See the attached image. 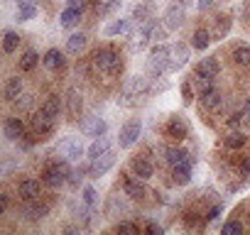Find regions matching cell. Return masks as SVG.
<instances>
[{
	"instance_id": "d6a6232c",
	"label": "cell",
	"mask_w": 250,
	"mask_h": 235,
	"mask_svg": "<svg viewBox=\"0 0 250 235\" xmlns=\"http://www.w3.org/2000/svg\"><path fill=\"white\" fill-rule=\"evenodd\" d=\"M191 86H194V91L201 96V93H206V91H211V88H213V78H208V76H204V74H196V71H194V76H191Z\"/></svg>"
},
{
	"instance_id": "8d00e7d4",
	"label": "cell",
	"mask_w": 250,
	"mask_h": 235,
	"mask_svg": "<svg viewBox=\"0 0 250 235\" xmlns=\"http://www.w3.org/2000/svg\"><path fill=\"white\" fill-rule=\"evenodd\" d=\"M233 61L240 66H250V47H235L233 49Z\"/></svg>"
},
{
	"instance_id": "8992f818",
	"label": "cell",
	"mask_w": 250,
	"mask_h": 235,
	"mask_svg": "<svg viewBox=\"0 0 250 235\" xmlns=\"http://www.w3.org/2000/svg\"><path fill=\"white\" fill-rule=\"evenodd\" d=\"M140 133H143V123L140 120H128L123 128H120V135H118V142L120 147H133L138 140H140Z\"/></svg>"
},
{
	"instance_id": "9a60e30c",
	"label": "cell",
	"mask_w": 250,
	"mask_h": 235,
	"mask_svg": "<svg viewBox=\"0 0 250 235\" xmlns=\"http://www.w3.org/2000/svg\"><path fill=\"white\" fill-rule=\"evenodd\" d=\"M52 130H54V118H49V115H44V113L40 110V115L32 118V133H35L37 137H44V135H49Z\"/></svg>"
},
{
	"instance_id": "4fadbf2b",
	"label": "cell",
	"mask_w": 250,
	"mask_h": 235,
	"mask_svg": "<svg viewBox=\"0 0 250 235\" xmlns=\"http://www.w3.org/2000/svg\"><path fill=\"white\" fill-rule=\"evenodd\" d=\"M81 110H83V98L76 88H69L66 91V113L71 120H79L81 118Z\"/></svg>"
},
{
	"instance_id": "bcb514c9",
	"label": "cell",
	"mask_w": 250,
	"mask_h": 235,
	"mask_svg": "<svg viewBox=\"0 0 250 235\" xmlns=\"http://www.w3.org/2000/svg\"><path fill=\"white\" fill-rule=\"evenodd\" d=\"M66 8H74V10H83V8H86V0H66Z\"/></svg>"
},
{
	"instance_id": "ab89813d",
	"label": "cell",
	"mask_w": 250,
	"mask_h": 235,
	"mask_svg": "<svg viewBox=\"0 0 250 235\" xmlns=\"http://www.w3.org/2000/svg\"><path fill=\"white\" fill-rule=\"evenodd\" d=\"M37 15V8L35 5H20L18 8V20L20 22H27V20H32Z\"/></svg>"
},
{
	"instance_id": "8fae6325",
	"label": "cell",
	"mask_w": 250,
	"mask_h": 235,
	"mask_svg": "<svg viewBox=\"0 0 250 235\" xmlns=\"http://www.w3.org/2000/svg\"><path fill=\"white\" fill-rule=\"evenodd\" d=\"M3 133L10 142H20L25 137V123L20 120V118H5L3 123Z\"/></svg>"
},
{
	"instance_id": "52a82bcc",
	"label": "cell",
	"mask_w": 250,
	"mask_h": 235,
	"mask_svg": "<svg viewBox=\"0 0 250 235\" xmlns=\"http://www.w3.org/2000/svg\"><path fill=\"white\" fill-rule=\"evenodd\" d=\"M86 150H88V147H83L79 137H66V140H62V142H59V152H62V155H64V159H69V162L81 159V157L86 155Z\"/></svg>"
},
{
	"instance_id": "7c38bea8",
	"label": "cell",
	"mask_w": 250,
	"mask_h": 235,
	"mask_svg": "<svg viewBox=\"0 0 250 235\" xmlns=\"http://www.w3.org/2000/svg\"><path fill=\"white\" fill-rule=\"evenodd\" d=\"M167 135L174 140H184L189 135V123L184 120V115H172L167 123Z\"/></svg>"
},
{
	"instance_id": "d6986e66",
	"label": "cell",
	"mask_w": 250,
	"mask_h": 235,
	"mask_svg": "<svg viewBox=\"0 0 250 235\" xmlns=\"http://www.w3.org/2000/svg\"><path fill=\"white\" fill-rule=\"evenodd\" d=\"M108 150H110V140H108L105 135H101V137H93V142H91L88 150H86V157H88V159H96V157L105 155Z\"/></svg>"
},
{
	"instance_id": "e575fe53",
	"label": "cell",
	"mask_w": 250,
	"mask_h": 235,
	"mask_svg": "<svg viewBox=\"0 0 250 235\" xmlns=\"http://www.w3.org/2000/svg\"><path fill=\"white\" fill-rule=\"evenodd\" d=\"M37 64H40V54H37L35 49H27V52L20 57V71H32Z\"/></svg>"
},
{
	"instance_id": "5b68a950",
	"label": "cell",
	"mask_w": 250,
	"mask_h": 235,
	"mask_svg": "<svg viewBox=\"0 0 250 235\" xmlns=\"http://www.w3.org/2000/svg\"><path fill=\"white\" fill-rule=\"evenodd\" d=\"M47 213H49V203H44V201H40V198L25 201V203L20 206V215H22L25 220H30V223H37V220H42Z\"/></svg>"
},
{
	"instance_id": "74e56055",
	"label": "cell",
	"mask_w": 250,
	"mask_h": 235,
	"mask_svg": "<svg viewBox=\"0 0 250 235\" xmlns=\"http://www.w3.org/2000/svg\"><path fill=\"white\" fill-rule=\"evenodd\" d=\"M133 18H135L138 22H150V20H155V18H152V5H138V8L133 10Z\"/></svg>"
},
{
	"instance_id": "30bf717a",
	"label": "cell",
	"mask_w": 250,
	"mask_h": 235,
	"mask_svg": "<svg viewBox=\"0 0 250 235\" xmlns=\"http://www.w3.org/2000/svg\"><path fill=\"white\" fill-rule=\"evenodd\" d=\"M105 130H108L105 120H103V118H96V115L86 118V120L81 123V133L86 137H101V135H105Z\"/></svg>"
},
{
	"instance_id": "7bdbcfd3",
	"label": "cell",
	"mask_w": 250,
	"mask_h": 235,
	"mask_svg": "<svg viewBox=\"0 0 250 235\" xmlns=\"http://www.w3.org/2000/svg\"><path fill=\"white\" fill-rule=\"evenodd\" d=\"M123 3H125V0H108V3L101 8V15H110V13L120 10V8H123Z\"/></svg>"
},
{
	"instance_id": "7dc6e473",
	"label": "cell",
	"mask_w": 250,
	"mask_h": 235,
	"mask_svg": "<svg viewBox=\"0 0 250 235\" xmlns=\"http://www.w3.org/2000/svg\"><path fill=\"white\" fill-rule=\"evenodd\" d=\"M8 206H10V196L8 194H0V213H5Z\"/></svg>"
},
{
	"instance_id": "7a4b0ae2",
	"label": "cell",
	"mask_w": 250,
	"mask_h": 235,
	"mask_svg": "<svg viewBox=\"0 0 250 235\" xmlns=\"http://www.w3.org/2000/svg\"><path fill=\"white\" fill-rule=\"evenodd\" d=\"M169 61H172V49L167 44H155L150 49V59H147V74L152 78H160L165 71H169Z\"/></svg>"
},
{
	"instance_id": "3957f363",
	"label": "cell",
	"mask_w": 250,
	"mask_h": 235,
	"mask_svg": "<svg viewBox=\"0 0 250 235\" xmlns=\"http://www.w3.org/2000/svg\"><path fill=\"white\" fill-rule=\"evenodd\" d=\"M71 167H69V159H62V162H49L47 167H44V172H42V181L47 184V186H62V184H66L69 179H71Z\"/></svg>"
},
{
	"instance_id": "2e32d148",
	"label": "cell",
	"mask_w": 250,
	"mask_h": 235,
	"mask_svg": "<svg viewBox=\"0 0 250 235\" xmlns=\"http://www.w3.org/2000/svg\"><path fill=\"white\" fill-rule=\"evenodd\" d=\"M123 189H125V194H128L130 198H143L147 194V189H145V184H143L140 176H125Z\"/></svg>"
},
{
	"instance_id": "ffe728a7",
	"label": "cell",
	"mask_w": 250,
	"mask_h": 235,
	"mask_svg": "<svg viewBox=\"0 0 250 235\" xmlns=\"http://www.w3.org/2000/svg\"><path fill=\"white\" fill-rule=\"evenodd\" d=\"M120 213H128V203H125L123 196H118V194L108 196V201H105V215L115 218V215H120Z\"/></svg>"
},
{
	"instance_id": "ac0fdd59",
	"label": "cell",
	"mask_w": 250,
	"mask_h": 235,
	"mask_svg": "<svg viewBox=\"0 0 250 235\" xmlns=\"http://www.w3.org/2000/svg\"><path fill=\"white\" fill-rule=\"evenodd\" d=\"M194 71H196V74H204V76H208V78H216L218 71H221V64H218L216 57H206V59H201V61L196 64Z\"/></svg>"
},
{
	"instance_id": "b9f144b4",
	"label": "cell",
	"mask_w": 250,
	"mask_h": 235,
	"mask_svg": "<svg viewBox=\"0 0 250 235\" xmlns=\"http://www.w3.org/2000/svg\"><path fill=\"white\" fill-rule=\"evenodd\" d=\"M96 198H98L96 196V189L93 186H83V206L86 208H93L96 206Z\"/></svg>"
},
{
	"instance_id": "f907efd6",
	"label": "cell",
	"mask_w": 250,
	"mask_h": 235,
	"mask_svg": "<svg viewBox=\"0 0 250 235\" xmlns=\"http://www.w3.org/2000/svg\"><path fill=\"white\" fill-rule=\"evenodd\" d=\"M240 169H243V174H245V176H250V157H243V164H240Z\"/></svg>"
},
{
	"instance_id": "681fc988",
	"label": "cell",
	"mask_w": 250,
	"mask_h": 235,
	"mask_svg": "<svg viewBox=\"0 0 250 235\" xmlns=\"http://www.w3.org/2000/svg\"><path fill=\"white\" fill-rule=\"evenodd\" d=\"M211 5H213V0H196V8H199V10H204V13H206V10H211Z\"/></svg>"
},
{
	"instance_id": "44dd1931",
	"label": "cell",
	"mask_w": 250,
	"mask_h": 235,
	"mask_svg": "<svg viewBox=\"0 0 250 235\" xmlns=\"http://www.w3.org/2000/svg\"><path fill=\"white\" fill-rule=\"evenodd\" d=\"M201 105H204L206 110H218V108H223V96H221V91H216V86H213L211 91L201 93Z\"/></svg>"
},
{
	"instance_id": "277c9868",
	"label": "cell",
	"mask_w": 250,
	"mask_h": 235,
	"mask_svg": "<svg viewBox=\"0 0 250 235\" xmlns=\"http://www.w3.org/2000/svg\"><path fill=\"white\" fill-rule=\"evenodd\" d=\"M93 64L98 66V71L110 74V76H113V74H118V71L123 69V61H120L118 52H113V49H101V52H96Z\"/></svg>"
},
{
	"instance_id": "db71d44e",
	"label": "cell",
	"mask_w": 250,
	"mask_h": 235,
	"mask_svg": "<svg viewBox=\"0 0 250 235\" xmlns=\"http://www.w3.org/2000/svg\"><path fill=\"white\" fill-rule=\"evenodd\" d=\"M177 3H182V5H184V8H189V5H191V3H194V0H177Z\"/></svg>"
},
{
	"instance_id": "c3c4849f",
	"label": "cell",
	"mask_w": 250,
	"mask_h": 235,
	"mask_svg": "<svg viewBox=\"0 0 250 235\" xmlns=\"http://www.w3.org/2000/svg\"><path fill=\"white\" fill-rule=\"evenodd\" d=\"M118 230H138V223H128V220H120Z\"/></svg>"
},
{
	"instance_id": "d4e9b609",
	"label": "cell",
	"mask_w": 250,
	"mask_h": 235,
	"mask_svg": "<svg viewBox=\"0 0 250 235\" xmlns=\"http://www.w3.org/2000/svg\"><path fill=\"white\" fill-rule=\"evenodd\" d=\"M172 179L177 184H189L191 181V162H182L172 167Z\"/></svg>"
},
{
	"instance_id": "83f0119b",
	"label": "cell",
	"mask_w": 250,
	"mask_h": 235,
	"mask_svg": "<svg viewBox=\"0 0 250 235\" xmlns=\"http://www.w3.org/2000/svg\"><path fill=\"white\" fill-rule=\"evenodd\" d=\"M42 64H44V66H47L49 71H59V69L64 66V54H62L59 49H49V52L44 54Z\"/></svg>"
},
{
	"instance_id": "816d5d0a",
	"label": "cell",
	"mask_w": 250,
	"mask_h": 235,
	"mask_svg": "<svg viewBox=\"0 0 250 235\" xmlns=\"http://www.w3.org/2000/svg\"><path fill=\"white\" fill-rule=\"evenodd\" d=\"M145 230H147V233H152V235H160V233H162V228H160L157 223H150V225H147Z\"/></svg>"
},
{
	"instance_id": "cb8c5ba5",
	"label": "cell",
	"mask_w": 250,
	"mask_h": 235,
	"mask_svg": "<svg viewBox=\"0 0 250 235\" xmlns=\"http://www.w3.org/2000/svg\"><path fill=\"white\" fill-rule=\"evenodd\" d=\"M133 174L135 176H140L143 181H147V179H152V174H155V167L147 162V159H133Z\"/></svg>"
},
{
	"instance_id": "836d02e7",
	"label": "cell",
	"mask_w": 250,
	"mask_h": 235,
	"mask_svg": "<svg viewBox=\"0 0 250 235\" xmlns=\"http://www.w3.org/2000/svg\"><path fill=\"white\" fill-rule=\"evenodd\" d=\"M245 142H248V137H245V133H240L238 128H230V133L226 135V145H228L230 150H240Z\"/></svg>"
},
{
	"instance_id": "f6af8a7d",
	"label": "cell",
	"mask_w": 250,
	"mask_h": 235,
	"mask_svg": "<svg viewBox=\"0 0 250 235\" xmlns=\"http://www.w3.org/2000/svg\"><path fill=\"white\" fill-rule=\"evenodd\" d=\"M221 211H223V208H221V203L211 206V208H208V213H206V220H208V223H211V220H216V218L221 215Z\"/></svg>"
},
{
	"instance_id": "484cf974",
	"label": "cell",
	"mask_w": 250,
	"mask_h": 235,
	"mask_svg": "<svg viewBox=\"0 0 250 235\" xmlns=\"http://www.w3.org/2000/svg\"><path fill=\"white\" fill-rule=\"evenodd\" d=\"M81 13H83V10H74V8H64V10H62V15H59V20H62V27H66V30H71V27H76V25L81 22Z\"/></svg>"
},
{
	"instance_id": "ee69618b",
	"label": "cell",
	"mask_w": 250,
	"mask_h": 235,
	"mask_svg": "<svg viewBox=\"0 0 250 235\" xmlns=\"http://www.w3.org/2000/svg\"><path fill=\"white\" fill-rule=\"evenodd\" d=\"M182 98H184L187 105L194 100V86H191V81H184V83H182Z\"/></svg>"
},
{
	"instance_id": "60d3db41",
	"label": "cell",
	"mask_w": 250,
	"mask_h": 235,
	"mask_svg": "<svg viewBox=\"0 0 250 235\" xmlns=\"http://www.w3.org/2000/svg\"><path fill=\"white\" fill-rule=\"evenodd\" d=\"M221 233H223V235H240V233H243V223L233 218V220H228V223L221 228Z\"/></svg>"
},
{
	"instance_id": "d590c367",
	"label": "cell",
	"mask_w": 250,
	"mask_h": 235,
	"mask_svg": "<svg viewBox=\"0 0 250 235\" xmlns=\"http://www.w3.org/2000/svg\"><path fill=\"white\" fill-rule=\"evenodd\" d=\"M18 47H20V37H18V32L8 30V32L3 35V52H5V54H13Z\"/></svg>"
},
{
	"instance_id": "f1b7e54d",
	"label": "cell",
	"mask_w": 250,
	"mask_h": 235,
	"mask_svg": "<svg viewBox=\"0 0 250 235\" xmlns=\"http://www.w3.org/2000/svg\"><path fill=\"white\" fill-rule=\"evenodd\" d=\"M86 42H88V37H86L83 32H74V35L66 39V52H69V54H79V52H83Z\"/></svg>"
},
{
	"instance_id": "f35d334b",
	"label": "cell",
	"mask_w": 250,
	"mask_h": 235,
	"mask_svg": "<svg viewBox=\"0 0 250 235\" xmlns=\"http://www.w3.org/2000/svg\"><path fill=\"white\" fill-rule=\"evenodd\" d=\"M32 103H35V96H32V93H25V91L13 100V105H15L18 110H27V108H32Z\"/></svg>"
},
{
	"instance_id": "9c48e42d",
	"label": "cell",
	"mask_w": 250,
	"mask_h": 235,
	"mask_svg": "<svg viewBox=\"0 0 250 235\" xmlns=\"http://www.w3.org/2000/svg\"><path fill=\"white\" fill-rule=\"evenodd\" d=\"M88 162H91V176H103V174H108V172L113 169V164H115V152L108 150L105 155H101V157H96V159H88Z\"/></svg>"
},
{
	"instance_id": "11a10c76",
	"label": "cell",
	"mask_w": 250,
	"mask_h": 235,
	"mask_svg": "<svg viewBox=\"0 0 250 235\" xmlns=\"http://www.w3.org/2000/svg\"><path fill=\"white\" fill-rule=\"evenodd\" d=\"M245 123H248V125H250V110H248V113H245Z\"/></svg>"
},
{
	"instance_id": "f546056e",
	"label": "cell",
	"mask_w": 250,
	"mask_h": 235,
	"mask_svg": "<svg viewBox=\"0 0 250 235\" xmlns=\"http://www.w3.org/2000/svg\"><path fill=\"white\" fill-rule=\"evenodd\" d=\"M165 159L174 167V164H182V162H191L189 159V155H187V150H182V147H167L165 150Z\"/></svg>"
},
{
	"instance_id": "f5cc1de1",
	"label": "cell",
	"mask_w": 250,
	"mask_h": 235,
	"mask_svg": "<svg viewBox=\"0 0 250 235\" xmlns=\"http://www.w3.org/2000/svg\"><path fill=\"white\" fill-rule=\"evenodd\" d=\"M18 5H35V0H18Z\"/></svg>"
},
{
	"instance_id": "7402d4cb",
	"label": "cell",
	"mask_w": 250,
	"mask_h": 235,
	"mask_svg": "<svg viewBox=\"0 0 250 235\" xmlns=\"http://www.w3.org/2000/svg\"><path fill=\"white\" fill-rule=\"evenodd\" d=\"M172 61H169V71H174V69H182L187 61H189V47L187 44H177L174 49H172Z\"/></svg>"
},
{
	"instance_id": "4dcf8cb0",
	"label": "cell",
	"mask_w": 250,
	"mask_h": 235,
	"mask_svg": "<svg viewBox=\"0 0 250 235\" xmlns=\"http://www.w3.org/2000/svg\"><path fill=\"white\" fill-rule=\"evenodd\" d=\"M44 115H49V118H59V110H62V100H59V96H49L44 103H42V108H40Z\"/></svg>"
},
{
	"instance_id": "6da1fadb",
	"label": "cell",
	"mask_w": 250,
	"mask_h": 235,
	"mask_svg": "<svg viewBox=\"0 0 250 235\" xmlns=\"http://www.w3.org/2000/svg\"><path fill=\"white\" fill-rule=\"evenodd\" d=\"M147 91H150L147 78L145 76H133V78H128V83L123 86V91L118 96V103L125 105V108H133L138 103V98H143Z\"/></svg>"
},
{
	"instance_id": "1f68e13d",
	"label": "cell",
	"mask_w": 250,
	"mask_h": 235,
	"mask_svg": "<svg viewBox=\"0 0 250 235\" xmlns=\"http://www.w3.org/2000/svg\"><path fill=\"white\" fill-rule=\"evenodd\" d=\"M130 30V20H113L110 25H105L103 35L105 37H115V35H125Z\"/></svg>"
},
{
	"instance_id": "603a6c76",
	"label": "cell",
	"mask_w": 250,
	"mask_h": 235,
	"mask_svg": "<svg viewBox=\"0 0 250 235\" xmlns=\"http://www.w3.org/2000/svg\"><path fill=\"white\" fill-rule=\"evenodd\" d=\"M22 88H25V86H22V78H20V76H10V78L5 81L3 96H5V98H8L10 103H13V100H15V98H18V96L22 93Z\"/></svg>"
},
{
	"instance_id": "ba28073f",
	"label": "cell",
	"mask_w": 250,
	"mask_h": 235,
	"mask_svg": "<svg viewBox=\"0 0 250 235\" xmlns=\"http://www.w3.org/2000/svg\"><path fill=\"white\" fill-rule=\"evenodd\" d=\"M187 20V10L182 3H172L167 10H165V27L167 30H179Z\"/></svg>"
},
{
	"instance_id": "e0dca14e",
	"label": "cell",
	"mask_w": 250,
	"mask_h": 235,
	"mask_svg": "<svg viewBox=\"0 0 250 235\" xmlns=\"http://www.w3.org/2000/svg\"><path fill=\"white\" fill-rule=\"evenodd\" d=\"M230 25H233L230 15H221V18H216V22H213V30H211V37H213V42H221V39H226V37H228V32H230Z\"/></svg>"
},
{
	"instance_id": "5bb4252c",
	"label": "cell",
	"mask_w": 250,
	"mask_h": 235,
	"mask_svg": "<svg viewBox=\"0 0 250 235\" xmlns=\"http://www.w3.org/2000/svg\"><path fill=\"white\" fill-rule=\"evenodd\" d=\"M18 194H20L22 201H32V198H40L42 196V186H40L37 179H22L18 184Z\"/></svg>"
},
{
	"instance_id": "4316f807",
	"label": "cell",
	"mask_w": 250,
	"mask_h": 235,
	"mask_svg": "<svg viewBox=\"0 0 250 235\" xmlns=\"http://www.w3.org/2000/svg\"><path fill=\"white\" fill-rule=\"evenodd\" d=\"M213 42V37H211V32L208 30H204V27H199V30H194V35H191V47L194 49H206L208 44Z\"/></svg>"
}]
</instances>
